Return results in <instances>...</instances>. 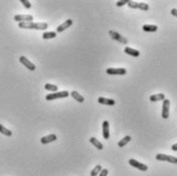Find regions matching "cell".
<instances>
[{
	"mask_svg": "<svg viewBox=\"0 0 177 176\" xmlns=\"http://www.w3.org/2000/svg\"><path fill=\"white\" fill-rule=\"evenodd\" d=\"M19 28L30 29V30H46L48 25L46 23H33V22H25L19 23Z\"/></svg>",
	"mask_w": 177,
	"mask_h": 176,
	"instance_id": "obj_1",
	"label": "cell"
},
{
	"mask_svg": "<svg viewBox=\"0 0 177 176\" xmlns=\"http://www.w3.org/2000/svg\"><path fill=\"white\" fill-rule=\"evenodd\" d=\"M70 95V92L65 90V91H56L54 93H49L46 95V100H52L56 98H64V97H68Z\"/></svg>",
	"mask_w": 177,
	"mask_h": 176,
	"instance_id": "obj_2",
	"label": "cell"
},
{
	"mask_svg": "<svg viewBox=\"0 0 177 176\" xmlns=\"http://www.w3.org/2000/svg\"><path fill=\"white\" fill-rule=\"evenodd\" d=\"M109 35L111 36L112 39H114L115 41H117V42H120L121 44H127V42H128L127 39H126L125 37H123L121 34L118 33V32H115V31H109Z\"/></svg>",
	"mask_w": 177,
	"mask_h": 176,
	"instance_id": "obj_3",
	"label": "cell"
},
{
	"mask_svg": "<svg viewBox=\"0 0 177 176\" xmlns=\"http://www.w3.org/2000/svg\"><path fill=\"white\" fill-rule=\"evenodd\" d=\"M156 159L158 161H167V162L172 163V164H177V158L172 157V156L164 155V154H158L156 156Z\"/></svg>",
	"mask_w": 177,
	"mask_h": 176,
	"instance_id": "obj_4",
	"label": "cell"
},
{
	"mask_svg": "<svg viewBox=\"0 0 177 176\" xmlns=\"http://www.w3.org/2000/svg\"><path fill=\"white\" fill-rule=\"evenodd\" d=\"M105 72L107 75H126L127 74L126 69L123 68H109L107 69Z\"/></svg>",
	"mask_w": 177,
	"mask_h": 176,
	"instance_id": "obj_5",
	"label": "cell"
},
{
	"mask_svg": "<svg viewBox=\"0 0 177 176\" xmlns=\"http://www.w3.org/2000/svg\"><path fill=\"white\" fill-rule=\"evenodd\" d=\"M14 20L19 23H25V22H32L34 18L31 14H16Z\"/></svg>",
	"mask_w": 177,
	"mask_h": 176,
	"instance_id": "obj_6",
	"label": "cell"
},
{
	"mask_svg": "<svg viewBox=\"0 0 177 176\" xmlns=\"http://www.w3.org/2000/svg\"><path fill=\"white\" fill-rule=\"evenodd\" d=\"M169 108H170V100L165 98L163 101V108H162V118L163 119L169 118Z\"/></svg>",
	"mask_w": 177,
	"mask_h": 176,
	"instance_id": "obj_7",
	"label": "cell"
},
{
	"mask_svg": "<svg viewBox=\"0 0 177 176\" xmlns=\"http://www.w3.org/2000/svg\"><path fill=\"white\" fill-rule=\"evenodd\" d=\"M129 164H130L132 167H134V168H136V169H139L140 171H147V165L142 164V163L138 162V161H136V160H134V159L129 160Z\"/></svg>",
	"mask_w": 177,
	"mask_h": 176,
	"instance_id": "obj_8",
	"label": "cell"
},
{
	"mask_svg": "<svg viewBox=\"0 0 177 176\" xmlns=\"http://www.w3.org/2000/svg\"><path fill=\"white\" fill-rule=\"evenodd\" d=\"M20 61H21V63H23L24 66L26 67L28 70L30 71H34L36 69V66L34 65L33 63H31L30 61H29L28 59H27L26 57H20Z\"/></svg>",
	"mask_w": 177,
	"mask_h": 176,
	"instance_id": "obj_9",
	"label": "cell"
},
{
	"mask_svg": "<svg viewBox=\"0 0 177 176\" xmlns=\"http://www.w3.org/2000/svg\"><path fill=\"white\" fill-rule=\"evenodd\" d=\"M72 24H73V21L71 19L67 20V21L65 22V23H63L61 25H59V26L56 28V33H61L63 31H65L66 29H68L70 28L71 26H72Z\"/></svg>",
	"mask_w": 177,
	"mask_h": 176,
	"instance_id": "obj_10",
	"label": "cell"
},
{
	"mask_svg": "<svg viewBox=\"0 0 177 176\" xmlns=\"http://www.w3.org/2000/svg\"><path fill=\"white\" fill-rule=\"evenodd\" d=\"M56 135L55 134H48V135H46V136H43L41 139H40V141H41L42 144H46V143H50V142H53V141L56 140Z\"/></svg>",
	"mask_w": 177,
	"mask_h": 176,
	"instance_id": "obj_11",
	"label": "cell"
},
{
	"mask_svg": "<svg viewBox=\"0 0 177 176\" xmlns=\"http://www.w3.org/2000/svg\"><path fill=\"white\" fill-rule=\"evenodd\" d=\"M103 136L105 139L109 138V121H103Z\"/></svg>",
	"mask_w": 177,
	"mask_h": 176,
	"instance_id": "obj_12",
	"label": "cell"
},
{
	"mask_svg": "<svg viewBox=\"0 0 177 176\" xmlns=\"http://www.w3.org/2000/svg\"><path fill=\"white\" fill-rule=\"evenodd\" d=\"M97 101L101 105H105V106H114L116 101L114 99L111 98H105V97H98Z\"/></svg>",
	"mask_w": 177,
	"mask_h": 176,
	"instance_id": "obj_13",
	"label": "cell"
},
{
	"mask_svg": "<svg viewBox=\"0 0 177 176\" xmlns=\"http://www.w3.org/2000/svg\"><path fill=\"white\" fill-rule=\"evenodd\" d=\"M124 52L127 53V54H129V55H131V57H139V54H140V52L138 51V50L133 49V48H131V47H125Z\"/></svg>",
	"mask_w": 177,
	"mask_h": 176,
	"instance_id": "obj_14",
	"label": "cell"
},
{
	"mask_svg": "<svg viewBox=\"0 0 177 176\" xmlns=\"http://www.w3.org/2000/svg\"><path fill=\"white\" fill-rule=\"evenodd\" d=\"M89 141H90L92 144H93L94 146H95L97 150H103V143L100 142L99 140H98L97 138H95V137H91L90 139H89Z\"/></svg>",
	"mask_w": 177,
	"mask_h": 176,
	"instance_id": "obj_15",
	"label": "cell"
},
{
	"mask_svg": "<svg viewBox=\"0 0 177 176\" xmlns=\"http://www.w3.org/2000/svg\"><path fill=\"white\" fill-rule=\"evenodd\" d=\"M165 99V95L163 93H158V94H154V95H151L149 96V100L151 101H159V100H164Z\"/></svg>",
	"mask_w": 177,
	"mask_h": 176,
	"instance_id": "obj_16",
	"label": "cell"
},
{
	"mask_svg": "<svg viewBox=\"0 0 177 176\" xmlns=\"http://www.w3.org/2000/svg\"><path fill=\"white\" fill-rule=\"evenodd\" d=\"M71 95H72V97L75 99V100H77L78 102H83L84 101V96L83 95H81L80 93H78L77 91H72L71 92Z\"/></svg>",
	"mask_w": 177,
	"mask_h": 176,
	"instance_id": "obj_17",
	"label": "cell"
},
{
	"mask_svg": "<svg viewBox=\"0 0 177 176\" xmlns=\"http://www.w3.org/2000/svg\"><path fill=\"white\" fill-rule=\"evenodd\" d=\"M142 30L145 32H156L158 30V27L156 25H143Z\"/></svg>",
	"mask_w": 177,
	"mask_h": 176,
	"instance_id": "obj_18",
	"label": "cell"
},
{
	"mask_svg": "<svg viewBox=\"0 0 177 176\" xmlns=\"http://www.w3.org/2000/svg\"><path fill=\"white\" fill-rule=\"evenodd\" d=\"M0 133L4 134L5 136H11L12 135V132L10 131L9 129H7L6 127H4L3 125L0 124Z\"/></svg>",
	"mask_w": 177,
	"mask_h": 176,
	"instance_id": "obj_19",
	"label": "cell"
},
{
	"mask_svg": "<svg viewBox=\"0 0 177 176\" xmlns=\"http://www.w3.org/2000/svg\"><path fill=\"white\" fill-rule=\"evenodd\" d=\"M56 37V32H45L42 35V38L43 39H53V38Z\"/></svg>",
	"mask_w": 177,
	"mask_h": 176,
	"instance_id": "obj_20",
	"label": "cell"
},
{
	"mask_svg": "<svg viewBox=\"0 0 177 176\" xmlns=\"http://www.w3.org/2000/svg\"><path fill=\"white\" fill-rule=\"evenodd\" d=\"M130 140H131V137L129 136V135H127V136H125L124 138H122L121 140L118 142V146H119L120 148H123V146H125Z\"/></svg>",
	"mask_w": 177,
	"mask_h": 176,
	"instance_id": "obj_21",
	"label": "cell"
},
{
	"mask_svg": "<svg viewBox=\"0 0 177 176\" xmlns=\"http://www.w3.org/2000/svg\"><path fill=\"white\" fill-rule=\"evenodd\" d=\"M44 88L48 91H52V92H56L57 91V86L53 84H49V83H46L44 85Z\"/></svg>",
	"mask_w": 177,
	"mask_h": 176,
	"instance_id": "obj_22",
	"label": "cell"
},
{
	"mask_svg": "<svg viewBox=\"0 0 177 176\" xmlns=\"http://www.w3.org/2000/svg\"><path fill=\"white\" fill-rule=\"evenodd\" d=\"M101 170H103V168H101V166L100 165H97V166H95L92 169V171H91V173H90V175L91 176H96V175H98V174L101 172Z\"/></svg>",
	"mask_w": 177,
	"mask_h": 176,
	"instance_id": "obj_23",
	"label": "cell"
},
{
	"mask_svg": "<svg viewBox=\"0 0 177 176\" xmlns=\"http://www.w3.org/2000/svg\"><path fill=\"white\" fill-rule=\"evenodd\" d=\"M138 9H141V10H145V11H147V10L149 9V6L147 3H145V2H138Z\"/></svg>",
	"mask_w": 177,
	"mask_h": 176,
	"instance_id": "obj_24",
	"label": "cell"
},
{
	"mask_svg": "<svg viewBox=\"0 0 177 176\" xmlns=\"http://www.w3.org/2000/svg\"><path fill=\"white\" fill-rule=\"evenodd\" d=\"M127 4H128V6L130 7V8H133V9H135V8L138 7V2H135V1H130V0H129V2L127 3Z\"/></svg>",
	"mask_w": 177,
	"mask_h": 176,
	"instance_id": "obj_25",
	"label": "cell"
},
{
	"mask_svg": "<svg viewBox=\"0 0 177 176\" xmlns=\"http://www.w3.org/2000/svg\"><path fill=\"white\" fill-rule=\"evenodd\" d=\"M21 3H23V5L25 7H26V8H31V6H32V5H31V3H30V1H28V0H21Z\"/></svg>",
	"mask_w": 177,
	"mask_h": 176,
	"instance_id": "obj_26",
	"label": "cell"
},
{
	"mask_svg": "<svg viewBox=\"0 0 177 176\" xmlns=\"http://www.w3.org/2000/svg\"><path fill=\"white\" fill-rule=\"evenodd\" d=\"M129 0H121V1H118L117 2V6H123V5H125L126 3H128Z\"/></svg>",
	"mask_w": 177,
	"mask_h": 176,
	"instance_id": "obj_27",
	"label": "cell"
},
{
	"mask_svg": "<svg viewBox=\"0 0 177 176\" xmlns=\"http://www.w3.org/2000/svg\"><path fill=\"white\" fill-rule=\"evenodd\" d=\"M107 174H109V170H107V169H103V170H101V172L99 173V176H107Z\"/></svg>",
	"mask_w": 177,
	"mask_h": 176,
	"instance_id": "obj_28",
	"label": "cell"
},
{
	"mask_svg": "<svg viewBox=\"0 0 177 176\" xmlns=\"http://www.w3.org/2000/svg\"><path fill=\"white\" fill-rule=\"evenodd\" d=\"M171 14L177 18V9H176V8H173V9L171 10Z\"/></svg>",
	"mask_w": 177,
	"mask_h": 176,
	"instance_id": "obj_29",
	"label": "cell"
},
{
	"mask_svg": "<svg viewBox=\"0 0 177 176\" xmlns=\"http://www.w3.org/2000/svg\"><path fill=\"white\" fill-rule=\"evenodd\" d=\"M172 150H174V152H177V143H175V144H173L172 146Z\"/></svg>",
	"mask_w": 177,
	"mask_h": 176,
	"instance_id": "obj_30",
	"label": "cell"
}]
</instances>
